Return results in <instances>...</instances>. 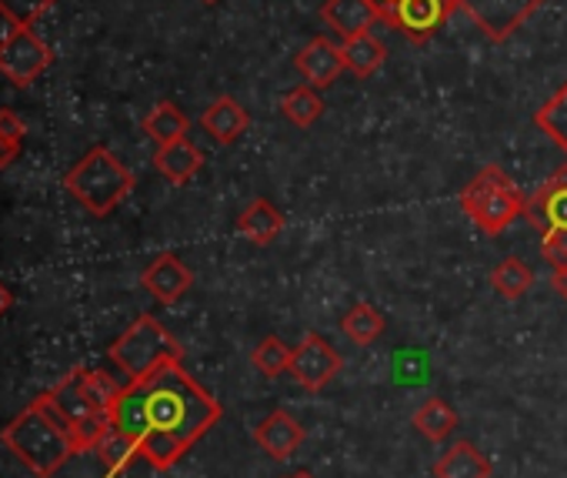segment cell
<instances>
[{"instance_id": "1", "label": "cell", "mask_w": 567, "mask_h": 478, "mask_svg": "<svg viewBox=\"0 0 567 478\" xmlns=\"http://www.w3.org/2000/svg\"><path fill=\"white\" fill-rule=\"evenodd\" d=\"M220 415L217 398L181 362H167L141 382H124L111 405V425L134 438L141 458L157 471L174 468Z\"/></svg>"}, {"instance_id": "2", "label": "cell", "mask_w": 567, "mask_h": 478, "mask_svg": "<svg viewBox=\"0 0 567 478\" xmlns=\"http://www.w3.org/2000/svg\"><path fill=\"white\" fill-rule=\"evenodd\" d=\"M0 441L41 478L58 475V468H64L68 458L81 455L74 431L54 408L51 395L34 398L4 431H0Z\"/></svg>"}, {"instance_id": "3", "label": "cell", "mask_w": 567, "mask_h": 478, "mask_svg": "<svg viewBox=\"0 0 567 478\" xmlns=\"http://www.w3.org/2000/svg\"><path fill=\"white\" fill-rule=\"evenodd\" d=\"M121 388L124 385L114 382L111 375L78 365V368H71V375H64L48 391L54 408L61 411V418L71 425L81 451H94L101 435L111 428V405Z\"/></svg>"}, {"instance_id": "4", "label": "cell", "mask_w": 567, "mask_h": 478, "mask_svg": "<svg viewBox=\"0 0 567 478\" xmlns=\"http://www.w3.org/2000/svg\"><path fill=\"white\" fill-rule=\"evenodd\" d=\"M64 187L97 217H107L134 187V174L107 148H91L64 177Z\"/></svg>"}, {"instance_id": "5", "label": "cell", "mask_w": 567, "mask_h": 478, "mask_svg": "<svg viewBox=\"0 0 567 478\" xmlns=\"http://www.w3.org/2000/svg\"><path fill=\"white\" fill-rule=\"evenodd\" d=\"M461 207L464 214L484 231V234H501L511 227V221H517L527 207V197L520 194V187L497 167L487 164L484 171H477L464 191H461Z\"/></svg>"}, {"instance_id": "6", "label": "cell", "mask_w": 567, "mask_h": 478, "mask_svg": "<svg viewBox=\"0 0 567 478\" xmlns=\"http://www.w3.org/2000/svg\"><path fill=\"white\" fill-rule=\"evenodd\" d=\"M111 362L121 368L124 382H141L167 362H184V348L154 315H141L111 345Z\"/></svg>"}, {"instance_id": "7", "label": "cell", "mask_w": 567, "mask_h": 478, "mask_svg": "<svg viewBox=\"0 0 567 478\" xmlns=\"http://www.w3.org/2000/svg\"><path fill=\"white\" fill-rule=\"evenodd\" d=\"M524 214L537 227L544 248L567 242V161L527 197Z\"/></svg>"}, {"instance_id": "8", "label": "cell", "mask_w": 567, "mask_h": 478, "mask_svg": "<svg viewBox=\"0 0 567 478\" xmlns=\"http://www.w3.org/2000/svg\"><path fill=\"white\" fill-rule=\"evenodd\" d=\"M51 61L54 54L34 34V28H11L0 38V74L18 88H31L51 68Z\"/></svg>"}, {"instance_id": "9", "label": "cell", "mask_w": 567, "mask_h": 478, "mask_svg": "<svg viewBox=\"0 0 567 478\" xmlns=\"http://www.w3.org/2000/svg\"><path fill=\"white\" fill-rule=\"evenodd\" d=\"M341 368H344L341 352H338L324 335L308 332V335L301 338V345L291 352V368H288V375H291L301 388L321 391V388H328V385L341 375Z\"/></svg>"}, {"instance_id": "10", "label": "cell", "mask_w": 567, "mask_h": 478, "mask_svg": "<svg viewBox=\"0 0 567 478\" xmlns=\"http://www.w3.org/2000/svg\"><path fill=\"white\" fill-rule=\"evenodd\" d=\"M457 8H461L457 0H398L384 14V24H391L408 41L424 44L454 18Z\"/></svg>"}, {"instance_id": "11", "label": "cell", "mask_w": 567, "mask_h": 478, "mask_svg": "<svg viewBox=\"0 0 567 478\" xmlns=\"http://www.w3.org/2000/svg\"><path fill=\"white\" fill-rule=\"evenodd\" d=\"M491 41H507L544 0H457Z\"/></svg>"}, {"instance_id": "12", "label": "cell", "mask_w": 567, "mask_h": 478, "mask_svg": "<svg viewBox=\"0 0 567 478\" xmlns=\"http://www.w3.org/2000/svg\"><path fill=\"white\" fill-rule=\"evenodd\" d=\"M321 21L341 41H351V38L368 34L378 24H384V14H381V8L374 4V0H324Z\"/></svg>"}, {"instance_id": "13", "label": "cell", "mask_w": 567, "mask_h": 478, "mask_svg": "<svg viewBox=\"0 0 567 478\" xmlns=\"http://www.w3.org/2000/svg\"><path fill=\"white\" fill-rule=\"evenodd\" d=\"M295 68H298L301 78H305L311 88H318V91H321V88H331V84L348 71L341 44H334V41H328V38L308 41V44L298 51Z\"/></svg>"}, {"instance_id": "14", "label": "cell", "mask_w": 567, "mask_h": 478, "mask_svg": "<svg viewBox=\"0 0 567 478\" xmlns=\"http://www.w3.org/2000/svg\"><path fill=\"white\" fill-rule=\"evenodd\" d=\"M141 285H144L147 295H154V302L174 305V302H181V298L190 292L194 272H190L177 255H157V258L144 268Z\"/></svg>"}, {"instance_id": "15", "label": "cell", "mask_w": 567, "mask_h": 478, "mask_svg": "<svg viewBox=\"0 0 567 478\" xmlns=\"http://www.w3.org/2000/svg\"><path fill=\"white\" fill-rule=\"evenodd\" d=\"M254 441L260 445L264 455L284 461V458H291V455L301 448V441H305V425H301L291 411L277 408V411H270V415L254 428Z\"/></svg>"}, {"instance_id": "16", "label": "cell", "mask_w": 567, "mask_h": 478, "mask_svg": "<svg viewBox=\"0 0 567 478\" xmlns=\"http://www.w3.org/2000/svg\"><path fill=\"white\" fill-rule=\"evenodd\" d=\"M200 128L210 134L214 144L227 148V144H237L244 138V131L250 128V114L240 108V101L224 94L200 114Z\"/></svg>"}, {"instance_id": "17", "label": "cell", "mask_w": 567, "mask_h": 478, "mask_svg": "<svg viewBox=\"0 0 567 478\" xmlns=\"http://www.w3.org/2000/svg\"><path fill=\"white\" fill-rule=\"evenodd\" d=\"M154 167L174 181V184H187L200 167H204V154L197 144H190V138H181V141H171V144H161L157 154H154Z\"/></svg>"}, {"instance_id": "18", "label": "cell", "mask_w": 567, "mask_h": 478, "mask_svg": "<svg viewBox=\"0 0 567 478\" xmlns=\"http://www.w3.org/2000/svg\"><path fill=\"white\" fill-rule=\"evenodd\" d=\"M237 231L254 245H270L274 237L284 231V214L277 211V204H270L267 197H254L240 214H237Z\"/></svg>"}, {"instance_id": "19", "label": "cell", "mask_w": 567, "mask_h": 478, "mask_svg": "<svg viewBox=\"0 0 567 478\" xmlns=\"http://www.w3.org/2000/svg\"><path fill=\"white\" fill-rule=\"evenodd\" d=\"M434 478H491V461L477 445L457 441L434 461Z\"/></svg>"}, {"instance_id": "20", "label": "cell", "mask_w": 567, "mask_h": 478, "mask_svg": "<svg viewBox=\"0 0 567 478\" xmlns=\"http://www.w3.org/2000/svg\"><path fill=\"white\" fill-rule=\"evenodd\" d=\"M94 451H97V458H101V465H104L107 478H114V475L127 471V468L141 458L137 441H134V438H127V435H124L121 428H114V425L101 435V441L94 445Z\"/></svg>"}, {"instance_id": "21", "label": "cell", "mask_w": 567, "mask_h": 478, "mask_svg": "<svg viewBox=\"0 0 567 478\" xmlns=\"http://www.w3.org/2000/svg\"><path fill=\"white\" fill-rule=\"evenodd\" d=\"M341 51H344V64H348V71H351V74H358V78H371V74L388 61V48H384V41H378V38H374V31H368V34H358V38L344 41V44H341Z\"/></svg>"}, {"instance_id": "22", "label": "cell", "mask_w": 567, "mask_h": 478, "mask_svg": "<svg viewBox=\"0 0 567 478\" xmlns=\"http://www.w3.org/2000/svg\"><path fill=\"white\" fill-rule=\"evenodd\" d=\"M187 128H190L187 114H184L177 104H171V101L154 104V108H151V114L144 118V131H147V138H151L157 148H161V144H171V141L187 138Z\"/></svg>"}, {"instance_id": "23", "label": "cell", "mask_w": 567, "mask_h": 478, "mask_svg": "<svg viewBox=\"0 0 567 478\" xmlns=\"http://www.w3.org/2000/svg\"><path fill=\"white\" fill-rule=\"evenodd\" d=\"M414 428L427 438V441H444L454 435L457 428V411L444 401V398H427L417 411H414Z\"/></svg>"}, {"instance_id": "24", "label": "cell", "mask_w": 567, "mask_h": 478, "mask_svg": "<svg viewBox=\"0 0 567 478\" xmlns=\"http://www.w3.org/2000/svg\"><path fill=\"white\" fill-rule=\"evenodd\" d=\"M534 124L540 128V134H547L567 157V81L560 91H554L534 114Z\"/></svg>"}, {"instance_id": "25", "label": "cell", "mask_w": 567, "mask_h": 478, "mask_svg": "<svg viewBox=\"0 0 567 478\" xmlns=\"http://www.w3.org/2000/svg\"><path fill=\"white\" fill-rule=\"evenodd\" d=\"M280 114L288 118L295 128H311V124L324 114V101H321L318 88L301 84V88H295V91L284 94V101H280Z\"/></svg>"}, {"instance_id": "26", "label": "cell", "mask_w": 567, "mask_h": 478, "mask_svg": "<svg viewBox=\"0 0 567 478\" xmlns=\"http://www.w3.org/2000/svg\"><path fill=\"white\" fill-rule=\"evenodd\" d=\"M341 332L354 342V345H371L384 335V315L378 308H371L368 302H358L348 308V315L341 318Z\"/></svg>"}, {"instance_id": "27", "label": "cell", "mask_w": 567, "mask_h": 478, "mask_svg": "<svg viewBox=\"0 0 567 478\" xmlns=\"http://www.w3.org/2000/svg\"><path fill=\"white\" fill-rule=\"evenodd\" d=\"M491 285H494V292H497L501 298L517 302V298H524L527 288L534 285V275H530V268H527L520 258H504V262L491 272Z\"/></svg>"}, {"instance_id": "28", "label": "cell", "mask_w": 567, "mask_h": 478, "mask_svg": "<svg viewBox=\"0 0 567 478\" xmlns=\"http://www.w3.org/2000/svg\"><path fill=\"white\" fill-rule=\"evenodd\" d=\"M291 352H295V348H288L277 335H267V338H260L257 348L250 352V362H254V368H257L260 375L277 378V375H284V372L291 368Z\"/></svg>"}, {"instance_id": "29", "label": "cell", "mask_w": 567, "mask_h": 478, "mask_svg": "<svg viewBox=\"0 0 567 478\" xmlns=\"http://www.w3.org/2000/svg\"><path fill=\"white\" fill-rule=\"evenodd\" d=\"M58 0H0V14L14 28H34L38 18H44Z\"/></svg>"}, {"instance_id": "30", "label": "cell", "mask_w": 567, "mask_h": 478, "mask_svg": "<svg viewBox=\"0 0 567 478\" xmlns=\"http://www.w3.org/2000/svg\"><path fill=\"white\" fill-rule=\"evenodd\" d=\"M0 138H8V141H24V121L14 114V111H0Z\"/></svg>"}, {"instance_id": "31", "label": "cell", "mask_w": 567, "mask_h": 478, "mask_svg": "<svg viewBox=\"0 0 567 478\" xmlns=\"http://www.w3.org/2000/svg\"><path fill=\"white\" fill-rule=\"evenodd\" d=\"M21 154V144L18 141H8V138H0V171L11 167Z\"/></svg>"}, {"instance_id": "32", "label": "cell", "mask_w": 567, "mask_h": 478, "mask_svg": "<svg viewBox=\"0 0 567 478\" xmlns=\"http://www.w3.org/2000/svg\"><path fill=\"white\" fill-rule=\"evenodd\" d=\"M550 285H554L557 298L567 302V265H554V268H550Z\"/></svg>"}, {"instance_id": "33", "label": "cell", "mask_w": 567, "mask_h": 478, "mask_svg": "<svg viewBox=\"0 0 567 478\" xmlns=\"http://www.w3.org/2000/svg\"><path fill=\"white\" fill-rule=\"evenodd\" d=\"M11 305H14V295L8 292V285L0 282V318H4L8 312H11Z\"/></svg>"}, {"instance_id": "34", "label": "cell", "mask_w": 567, "mask_h": 478, "mask_svg": "<svg viewBox=\"0 0 567 478\" xmlns=\"http://www.w3.org/2000/svg\"><path fill=\"white\" fill-rule=\"evenodd\" d=\"M374 4L381 8V14H388V11H391V8L398 4V0H374Z\"/></svg>"}, {"instance_id": "35", "label": "cell", "mask_w": 567, "mask_h": 478, "mask_svg": "<svg viewBox=\"0 0 567 478\" xmlns=\"http://www.w3.org/2000/svg\"><path fill=\"white\" fill-rule=\"evenodd\" d=\"M288 478H311L308 471H301V475H288Z\"/></svg>"}, {"instance_id": "36", "label": "cell", "mask_w": 567, "mask_h": 478, "mask_svg": "<svg viewBox=\"0 0 567 478\" xmlns=\"http://www.w3.org/2000/svg\"><path fill=\"white\" fill-rule=\"evenodd\" d=\"M204 4H217V0H204Z\"/></svg>"}]
</instances>
